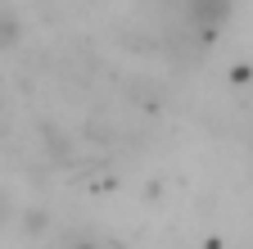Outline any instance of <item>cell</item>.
<instances>
[{
  "instance_id": "cell-2",
  "label": "cell",
  "mask_w": 253,
  "mask_h": 249,
  "mask_svg": "<svg viewBox=\"0 0 253 249\" xmlns=\"http://www.w3.org/2000/svg\"><path fill=\"white\" fill-rule=\"evenodd\" d=\"M18 37H23L18 18H14V14H0V50H9V46H14Z\"/></svg>"
},
{
  "instance_id": "cell-1",
  "label": "cell",
  "mask_w": 253,
  "mask_h": 249,
  "mask_svg": "<svg viewBox=\"0 0 253 249\" xmlns=\"http://www.w3.org/2000/svg\"><path fill=\"white\" fill-rule=\"evenodd\" d=\"M231 14H235V0H181V18L190 32H199V41H217Z\"/></svg>"
}]
</instances>
